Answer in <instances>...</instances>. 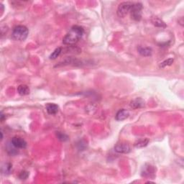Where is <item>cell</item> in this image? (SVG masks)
Instances as JSON below:
<instances>
[{
    "instance_id": "21",
    "label": "cell",
    "mask_w": 184,
    "mask_h": 184,
    "mask_svg": "<svg viewBox=\"0 0 184 184\" xmlns=\"http://www.w3.org/2000/svg\"><path fill=\"white\" fill-rule=\"evenodd\" d=\"M1 134H2V138H1V140H3V133H2V131L1 132Z\"/></svg>"
},
{
    "instance_id": "19",
    "label": "cell",
    "mask_w": 184,
    "mask_h": 184,
    "mask_svg": "<svg viewBox=\"0 0 184 184\" xmlns=\"http://www.w3.org/2000/svg\"><path fill=\"white\" fill-rule=\"evenodd\" d=\"M28 176H29V173H28V171H23L20 173L19 178L21 179V180H25V179L28 178Z\"/></svg>"
},
{
    "instance_id": "6",
    "label": "cell",
    "mask_w": 184,
    "mask_h": 184,
    "mask_svg": "<svg viewBox=\"0 0 184 184\" xmlns=\"http://www.w3.org/2000/svg\"><path fill=\"white\" fill-rule=\"evenodd\" d=\"M115 152L121 154H127L131 151L130 146L126 142H119L114 146Z\"/></svg>"
},
{
    "instance_id": "12",
    "label": "cell",
    "mask_w": 184,
    "mask_h": 184,
    "mask_svg": "<svg viewBox=\"0 0 184 184\" xmlns=\"http://www.w3.org/2000/svg\"><path fill=\"white\" fill-rule=\"evenodd\" d=\"M17 91L21 96H25L30 94V89L27 85L22 84L17 87Z\"/></svg>"
},
{
    "instance_id": "20",
    "label": "cell",
    "mask_w": 184,
    "mask_h": 184,
    "mask_svg": "<svg viewBox=\"0 0 184 184\" xmlns=\"http://www.w3.org/2000/svg\"><path fill=\"white\" fill-rule=\"evenodd\" d=\"M4 118H5V115H4L2 112H1V121L2 122L4 121Z\"/></svg>"
},
{
    "instance_id": "10",
    "label": "cell",
    "mask_w": 184,
    "mask_h": 184,
    "mask_svg": "<svg viewBox=\"0 0 184 184\" xmlns=\"http://www.w3.org/2000/svg\"><path fill=\"white\" fill-rule=\"evenodd\" d=\"M46 110L49 114L53 115L58 112V106L56 104L49 103L46 105Z\"/></svg>"
},
{
    "instance_id": "17",
    "label": "cell",
    "mask_w": 184,
    "mask_h": 184,
    "mask_svg": "<svg viewBox=\"0 0 184 184\" xmlns=\"http://www.w3.org/2000/svg\"><path fill=\"white\" fill-rule=\"evenodd\" d=\"M173 61H174V60H173V58H168L167 59V60H165L163 61V62L160 63V65H159V67L160 68H165V67L166 66H169V65H171L173 64Z\"/></svg>"
},
{
    "instance_id": "5",
    "label": "cell",
    "mask_w": 184,
    "mask_h": 184,
    "mask_svg": "<svg viewBox=\"0 0 184 184\" xmlns=\"http://www.w3.org/2000/svg\"><path fill=\"white\" fill-rule=\"evenodd\" d=\"M155 171H156V169L153 165L147 163L142 167V171H141V175L145 178H153L155 175Z\"/></svg>"
},
{
    "instance_id": "3",
    "label": "cell",
    "mask_w": 184,
    "mask_h": 184,
    "mask_svg": "<svg viewBox=\"0 0 184 184\" xmlns=\"http://www.w3.org/2000/svg\"><path fill=\"white\" fill-rule=\"evenodd\" d=\"M142 5L140 2L133 3L130 9V15L132 19L135 21H140L142 18Z\"/></svg>"
},
{
    "instance_id": "1",
    "label": "cell",
    "mask_w": 184,
    "mask_h": 184,
    "mask_svg": "<svg viewBox=\"0 0 184 184\" xmlns=\"http://www.w3.org/2000/svg\"><path fill=\"white\" fill-rule=\"evenodd\" d=\"M83 33H84V30L82 27L78 25L73 26L63 38V43L68 46H73L82 38Z\"/></svg>"
},
{
    "instance_id": "16",
    "label": "cell",
    "mask_w": 184,
    "mask_h": 184,
    "mask_svg": "<svg viewBox=\"0 0 184 184\" xmlns=\"http://www.w3.org/2000/svg\"><path fill=\"white\" fill-rule=\"evenodd\" d=\"M61 52H62V48H56V50L50 54V56H49V58H50V60H54V59L57 58L59 56H60Z\"/></svg>"
},
{
    "instance_id": "15",
    "label": "cell",
    "mask_w": 184,
    "mask_h": 184,
    "mask_svg": "<svg viewBox=\"0 0 184 184\" xmlns=\"http://www.w3.org/2000/svg\"><path fill=\"white\" fill-rule=\"evenodd\" d=\"M149 140L148 139H143V140H139L138 142L134 143V146L137 148H142L146 147L148 145Z\"/></svg>"
},
{
    "instance_id": "7",
    "label": "cell",
    "mask_w": 184,
    "mask_h": 184,
    "mask_svg": "<svg viewBox=\"0 0 184 184\" xmlns=\"http://www.w3.org/2000/svg\"><path fill=\"white\" fill-rule=\"evenodd\" d=\"M11 143L13 145L14 147H15V148L24 149L27 147L26 141L23 138H20V137H14L12 139Z\"/></svg>"
},
{
    "instance_id": "14",
    "label": "cell",
    "mask_w": 184,
    "mask_h": 184,
    "mask_svg": "<svg viewBox=\"0 0 184 184\" xmlns=\"http://www.w3.org/2000/svg\"><path fill=\"white\" fill-rule=\"evenodd\" d=\"M12 169V165L9 163H5L2 166V173L4 175H8L11 173Z\"/></svg>"
},
{
    "instance_id": "18",
    "label": "cell",
    "mask_w": 184,
    "mask_h": 184,
    "mask_svg": "<svg viewBox=\"0 0 184 184\" xmlns=\"http://www.w3.org/2000/svg\"><path fill=\"white\" fill-rule=\"evenodd\" d=\"M56 136L58 140L62 141V142H65V141L68 140V136L67 135V134H65V133H63V132H57Z\"/></svg>"
},
{
    "instance_id": "11",
    "label": "cell",
    "mask_w": 184,
    "mask_h": 184,
    "mask_svg": "<svg viewBox=\"0 0 184 184\" xmlns=\"http://www.w3.org/2000/svg\"><path fill=\"white\" fill-rule=\"evenodd\" d=\"M145 102L142 99L140 98H137V99L132 100L130 103L131 107H132L133 109H138V108H141L144 107Z\"/></svg>"
},
{
    "instance_id": "8",
    "label": "cell",
    "mask_w": 184,
    "mask_h": 184,
    "mask_svg": "<svg viewBox=\"0 0 184 184\" xmlns=\"http://www.w3.org/2000/svg\"><path fill=\"white\" fill-rule=\"evenodd\" d=\"M130 115V112H129L127 109H120V111H118L115 116V119L117 121H123V120H126Z\"/></svg>"
},
{
    "instance_id": "9",
    "label": "cell",
    "mask_w": 184,
    "mask_h": 184,
    "mask_svg": "<svg viewBox=\"0 0 184 184\" xmlns=\"http://www.w3.org/2000/svg\"><path fill=\"white\" fill-rule=\"evenodd\" d=\"M138 51L141 56H150L153 53V50L150 48L148 47H143V46H139L138 48Z\"/></svg>"
},
{
    "instance_id": "4",
    "label": "cell",
    "mask_w": 184,
    "mask_h": 184,
    "mask_svg": "<svg viewBox=\"0 0 184 184\" xmlns=\"http://www.w3.org/2000/svg\"><path fill=\"white\" fill-rule=\"evenodd\" d=\"M133 3L131 2H124L119 5V7L116 10V13L120 17H124L130 12L131 7H132Z\"/></svg>"
},
{
    "instance_id": "2",
    "label": "cell",
    "mask_w": 184,
    "mask_h": 184,
    "mask_svg": "<svg viewBox=\"0 0 184 184\" xmlns=\"http://www.w3.org/2000/svg\"><path fill=\"white\" fill-rule=\"evenodd\" d=\"M28 29L24 25H17L14 28L12 32V39L14 40H18V41H23L28 38Z\"/></svg>"
},
{
    "instance_id": "13",
    "label": "cell",
    "mask_w": 184,
    "mask_h": 184,
    "mask_svg": "<svg viewBox=\"0 0 184 184\" xmlns=\"http://www.w3.org/2000/svg\"><path fill=\"white\" fill-rule=\"evenodd\" d=\"M152 22H153V24L155 26V27L163 28H166V24H165V22L162 21L160 19H159L158 17H155L152 18Z\"/></svg>"
}]
</instances>
